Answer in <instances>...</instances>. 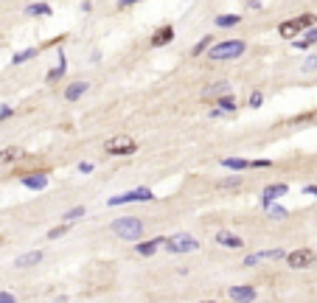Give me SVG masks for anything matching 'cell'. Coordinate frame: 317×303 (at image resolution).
Returning a JSON list of instances; mask_svg holds the SVG:
<instances>
[{
    "mask_svg": "<svg viewBox=\"0 0 317 303\" xmlns=\"http://www.w3.org/2000/svg\"><path fill=\"white\" fill-rule=\"evenodd\" d=\"M244 51H247V43H244V40H222V43L211 45L208 59L211 62H230V59H239Z\"/></svg>",
    "mask_w": 317,
    "mask_h": 303,
    "instance_id": "1",
    "label": "cell"
},
{
    "mask_svg": "<svg viewBox=\"0 0 317 303\" xmlns=\"http://www.w3.org/2000/svg\"><path fill=\"white\" fill-rule=\"evenodd\" d=\"M112 236L124 239V242H138L143 236V219L140 216H121L112 222Z\"/></svg>",
    "mask_w": 317,
    "mask_h": 303,
    "instance_id": "2",
    "label": "cell"
},
{
    "mask_svg": "<svg viewBox=\"0 0 317 303\" xmlns=\"http://www.w3.org/2000/svg\"><path fill=\"white\" fill-rule=\"evenodd\" d=\"M314 14L311 12H306V14H300V17H295V20H284V23L278 25V34L284 36V40H295V36L300 34V31H309V28H314Z\"/></svg>",
    "mask_w": 317,
    "mask_h": 303,
    "instance_id": "3",
    "label": "cell"
},
{
    "mask_svg": "<svg viewBox=\"0 0 317 303\" xmlns=\"http://www.w3.org/2000/svg\"><path fill=\"white\" fill-rule=\"evenodd\" d=\"M104 152L112 155V158H127V155H135L138 152V140L129 138V135H115L104 143Z\"/></svg>",
    "mask_w": 317,
    "mask_h": 303,
    "instance_id": "4",
    "label": "cell"
},
{
    "mask_svg": "<svg viewBox=\"0 0 317 303\" xmlns=\"http://www.w3.org/2000/svg\"><path fill=\"white\" fill-rule=\"evenodd\" d=\"M287 264L292 270H309L317 264V253L309 247H298V250H292V253H287Z\"/></svg>",
    "mask_w": 317,
    "mask_h": 303,
    "instance_id": "5",
    "label": "cell"
},
{
    "mask_svg": "<svg viewBox=\"0 0 317 303\" xmlns=\"http://www.w3.org/2000/svg\"><path fill=\"white\" fill-rule=\"evenodd\" d=\"M166 247L171 253H194V250H200V242L194 236H188V233H177V236L166 239Z\"/></svg>",
    "mask_w": 317,
    "mask_h": 303,
    "instance_id": "6",
    "label": "cell"
},
{
    "mask_svg": "<svg viewBox=\"0 0 317 303\" xmlns=\"http://www.w3.org/2000/svg\"><path fill=\"white\" fill-rule=\"evenodd\" d=\"M227 297H230L233 303H253L256 300V286H247V284L230 286V289H227Z\"/></svg>",
    "mask_w": 317,
    "mask_h": 303,
    "instance_id": "7",
    "label": "cell"
},
{
    "mask_svg": "<svg viewBox=\"0 0 317 303\" xmlns=\"http://www.w3.org/2000/svg\"><path fill=\"white\" fill-rule=\"evenodd\" d=\"M20 182H23V188H28V191H43V188L48 185V174H45V171H28V174L20 177Z\"/></svg>",
    "mask_w": 317,
    "mask_h": 303,
    "instance_id": "8",
    "label": "cell"
},
{
    "mask_svg": "<svg viewBox=\"0 0 317 303\" xmlns=\"http://www.w3.org/2000/svg\"><path fill=\"white\" fill-rule=\"evenodd\" d=\"M284 194H289V185H284V182H275V185H267L264 188V194H261V205L264 208H269L278 197H284Z\"/></svg>",
    "mask_w": 317,
    "mask_h": 303,
    "instance_id": "9",
    "label": "cell"
},
{
    "mask_svg": "<svg viewBox=\"0 0 317 303\" xmlns=\"http://www.w3.org/2000/svg\"><path fill=\"white\" fill-rule=\"evenodd\" d=\"M230 96V85L227 82H214V85H208L205 90H202V98L205 101H216V98H225Z\"/></svg>",
    "mask_w": 317,
    "mask_h": 303,
    "instance_id": "10",
    "label": "cell"
},
{
    "mask_svg": "<svg viewBox=\"0 0 317 303\" xmlns=\"http://www.w3.org/2000/svg\"><path fill=\"white\" fill-rule=\"evenodd\" d=\"M171 40H174V25H160L157 31L152 34V48H163V45H169Z\"/></svg>",
    "mask_w": 317,
    "mask_h": 303,
    "instance_id": "11",
    "label": "cell"
},
{
    "mask_svg": "<svg viewBox=\"0 0 317 303\" xmlns=\"http://www.w3.org/2000/svg\"><path fill=\"white\" fill-rule=\"evenodd\" d=\"M163 244H166V236L149 239V242L135 244V253H138V255H143V258H149V255H154V253H157V247H163Z\"/></svg>",
    "mask_w": 317,
    "mask_h": 303,
    "instance_id": "12",
    "label": "cell"
},
{
    "mask_svg": "<svg viewBox=\"0 0 317 303\" xmlns=\"http://www.w3.org/2000/svg\"><path fill=\"white\" fill-rule=\"evenodd\" d=\"M87 90H90V82H85V79L73 82V85L65 87V101H79V98L85 96Z\"/></svg>",
    "mask_w": 317,
    "mask_h": 303,
    "instance_id": "13",
    "label": "cell"
},
{
    "mask_svg": "<svg viewBox=\"0 0 317 303\" xmlns=\"http://www.w3.org/2000/svg\"><path fill=\"white\" fill-rule=\"evenodd\" d=\"M216 244H222V247H227V250H242L244 247V239H239L236 233L222 231V233H216Z\"/></svg>",
    "mask_w": 317,
    "mask_h": 303,
    "instance_id": "14",
    "label": "cell"
},
{
    "mask_svg": "<svg viewBox=\"0 0 317 303\" xmlns=\"http://www.w3.org/2000/svg\"><path fill=\"white\" fill-rule=\"evenodd\" d=\"M43 261V250H31V253H23L14 258V267L23 270V267H34V264H39Z\"/></svg>",
    "mask_w": 317,
    "mask_h": 303,
    "instance_id": "15",
    "label": "cell"
},
{
    "mask_svg": "<svg viewBox=\"0 0 317 303\" xmlns=\"http://www.w3.org/2000/svg\"><path fill=\"white\" fill-rule=\"evenodd\" d=\"M233 109H236V98L225 96V98H216V109H211V116L219 118L222 112H233Z\"/></svg>",
    "mask_w": 317,
    "mask_h": 303,
    "instance_id": "16",
    "label": "cell"
},
{
    "mask_svg": "<svg viewBox=\"0 0 317 303\" xmlns=\"http://www.w3.org/2000/svg\"><path fill=\"white\" fill-rule=\"evenodd\" d=\"M222 166L230 171H247L250 169V160H244V158H222Z\"/></svg>",
    "mask_w": 317,
    "mask_h": 303,
    "instance_id": "17",
    "label": "cell"
},
{
    "mask_svg": "<svg viewBox=\"0 0 317 303\" xmlns=\"http://www.w3.org/2000/svg\"><path fill=\"white\" fill-rule=\"evenodd\" d=\"M23 155V149H17V146H6V149H0V166H9L14 163V160Z\"/></svg>",
    "mask_w": 317,
    "mask_h": 303,
    "instance_id": "18",
    "label": "cell"
},
{
    "mask_svg": "<svg viewBox=\"0 0 317 303\" xmlns=\"http://www.w3.org/2000/svg\"><path fill=\"white\" fill-rule=\"evenodd\" d=\"M48 14H51L48 3H31V6L25 9V17H48Z\"/></svg>",
    "mask_w": 317,
    "mask_h": 303,
    "instance_id": "19",
    "label": "cell"
},
{
    "mask_svg": "<svg viewBox=\"0 0 317 303\" xmlns=\"http://www.w3.org/2000/svg\"><path fill=\"white\" fill-rule=\"evenodd\" d=\"M311 45H317V28H309L303 34V40H298L295 43V48H311Z\"/></svg>",
    "mask_w": 317,
    "mask_h": 303,
    "instance_id": "20",
    "label": "cell"
},
{
    "mask_svg": "<svg viewBox=\"0 0 317 303\" xmlns=\"http://www.w3.org/2000/svg\"><path fill=\"white\" fill-rule=\"evenodd\" d=\"M211 45H214V36H202V43H196L194 48H191V56H202L211 51Z\"/></svg>",
    "mask_w": 317,
    "mask_h": 303,
    "instance_id": "21",
    "label": "cell"
},
{
    "mask_svg": "<svg viewBox=\"0 0 317 303\" xmlns=\"http://www.w3.org/2000/svg\"><path fill=\"white\" fill-rule=\"evenodd\" d=\"M37 54H39L37 48H25V51H20V54H14V56H12V65H23V62L34 59Z\"/></svg>",
    "mask_w": 317,
    "mask_h": 303,
    "instance_id": "22",
    "label": "cell"
},
{
    "mask_svg": "<svg viewBox=\"0 0 317 303\" xmlns=\"http://www.w3.org/2000/svg\"><path fill=\"white\" fill-rule=\"evenodd\" d=\"M239 23H242L239 14H222V17H216V25H219V28H233V25H239Z\"/></svg>",
    "mask_w": 317,
    "mask_h": 303,
    "instance_id": "23",
    "label": "cell"
},
{
    "mask_svg": "<svg viewBox=\"0 0 317 303\" xmlns=\"http://www.w3.org/2000/svg\"><path fill=\"white\" fill-rule=\"evenodd\" d=\"M127 202H138L135 200V191H127V194H118V197H110V200H107V205H127Z\"/></svg>",
    "mask_w": 317,
    "mask_h": 303,
    "instance_id": "24",
    "label": "cell"
},
{
    "mask_svg": "<svg viewBox=\"0 0 317 303\" xmlns=\"http://www.w3.org/2000/svg\"><path fill=\"white\" fill-rule=\"evenodd\" d=\"M67 231H70V222H62V224H56V228L48 231V239L51 242H54V239H62V236H67Z\"/></svg>",
    "mask_w": 317,
    "mask_h": 303,
    "instance_id": "25",
    "label": "cell"
},
{
    "mask_svg": "<svg viewBox=\"0 0 317 303\" xmlns=\"http://www.w3.org/2000/svg\"><path fill=\"white\" fill-rule=\"evenodd\" d=\"M65 67H67V62H65V56L59 54V65H56L54 70L48 73V82H56V79H62V73H65Z\"/></svg>",
    "mask_w": 317,
    "mask_h": 303,
    "instance_id": "26",
    "label": "cell"
},
{
    "mask_svg": "<svg viewBox=\"0 0 317 303\" xmlns=\"http://www.w3.org/2000/svg\"><path fill=\"white\" fill-rule=\"evenodd\" d=\"M317 70V56L311 54V56H306L303 59V65H300V73H314Z\"/></svg>",
    "mask_w": 317,
    "mask_h": 303,
    "instance_id": "27",
    "label": "cell"
},
{
    "mask_svg": "<svg viewBox=\"0 0 317 303\" xmlns=\"http://www.w3.org/2000/svg\"><path fill=\"white\" fill-rule=\"evenodd\" d=\"M82 216H85V208L76 205V208H70V211H67L62 219H65V222H76V219H82Z\"/></svg>",
    "mask_w": 317,
    "mask_h": 303,
    "instance_id": "28",
    "label": "cell"
},
{
    "mask_svg": "<svg viewBox=\"0 0 317 303\" xmlns=\"http://www.w3.org/2000/svg\"><path fill=\"white\" fill-rule=\"evenodd\" d=\"M309 121H317V112H303V116H298V118H292V127H298V124H309Z\"/></svg>",
    "mask_w": 317,
    "mask_h": 303,
    "instance_id": "29",
    "label": "cell"
},
{
    "mask_svg": "<svg viewBox=\"0 0 317 303\" xmlns=\"http://www.w3.org/2000/svg\"><path fill=\"white\" fill-rule=\"evenodd\" d=\"M261 104H264V93H261V90H256V93L250 96V101H247V107H250V109H258Z\"/></svg>",
    "mask_w": 317,
    "mask_h": 303,
    "instance_id": "30",
    "label": "cell"
},
{
    "mask_svg": "<svg viewBox=\"0 0 317 303\" xmlns=\"http://www.w3.org/2000/svg\"><path fill=\"white\" fill-rule=\"evenodd\" d=\"M236 185H242V177H225V180H219V188H236Z\"/></svg>",
    "mask_w": 317,
    "mask_h": 303,
    "instance_id": "31",
    "label": "cell"
},
{
    "mask_svg": "<svg viewBox=\"0 0 317 303\" xmlns=\"http://www.w3.org/2000/svg\"><path fill=\"white\" fill-rule=\"evenodd\" d=\"M267 211H269V216H272V219H287V211H284L281 205H269Z\"/></svg>",
    "mask_w": 317,
    "mask_h": 303,
    "instance_id": "32",
    "label": "cell"
},
{
    "mask_svg": "<svg viewBox=\"0 0 317 303\" xmlns=\"http://www.w3.org/2000/svg\"><path fill=\"white\" fill-rule=\"evenodd\" d=\"M250 169H272V160H250Z\"/></svg>",
    "mask_w": 317,
    "mask_h": 303,
    "instance_id": "33",
    "label": "cell"
},
{
    "mask_svg": "<svg viewBox=\"0 0 317 303\" xmlns=\"http://www.w3.org/2000/svg\"><path fill=\"white\" fill-rule=\"evenodd\" d=\"M12 116H14V107L3 104V107H0V121H6V118H12Z\"/></svg>",
    "mask_w": 317,
    "mask_h": 303,
    "instance_id": "34",
    "label": "cell"
},
{
    "mask_svg": "<svg viewBox=\"0 0 317 303\" xmlns=\"http://www.w3.org/2000/svg\"><path fill=\"white\" fill-rule=\"evenodd\" d=\"M0 303H17V297L12 292H0Z\"/></svg>",
    "mask_w": 317,
    "mask_h": 303,
    "instance_id": "35",
    "label": "cell"
},
{
    "mask_svg": "<svg viewBox=\"0 0 317 303\" xmlns=\"http://www.w3.org/2000/svg\"><path fill=\"white\" fill-rule=\"evenodd\" d=\"M79 171H82V174H90V171H93V163H87V160H82V163H79Z\"/></svg>",
    "mask_w": 317,
    "mask_h": 303,
    "instance_id": "36",
    "label": "cell"
},
{
    "mask_svg": "<svg viewBox=\"0 0 317 303\" xmlns=\"http://www.w3.org/2000/svg\"><path fill=\"white\" fill-rule=\"evenodd\" d=\"M135 3H140V0H118V9H129V6H135Z\"/></svg>",
    "mask_w": 317,
    "mask_h": 303,
    "instance_id": "37",
    "label": "cell"
},
{
    "mask_svg": "<svg viewBox=\"0 0 317 303\" xmlns=\"http://www.w3.org/2000/svg\"><path fill=\"white\" fill-rule=\"evenodd\" d=\"M303 191H306V194H311V197H317V185H306Z\"/></svg>",
    "mask_w": 317,
    "mask_h": 303,
    "instance_id": "38",
    "label": "cell"
},
{
    "mask_svg": "<svg viewBox=\"0 0 317 303\" xmlns=\"http://www.w3.org/2000/svg\"><path fill=\"white\" fill-rule=\"evenodd\" d=\"M202 303H214V300H202Z\"/></svg>",
    "mask_w": 317,
    "mask_h": 303,
    "instance_id": "39",
    "label": "cell"
}]
</instances>
